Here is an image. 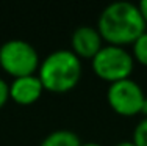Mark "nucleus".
I'll return each mask as SVG.
<instances>
[{"label":"nucleus","mask_w":147,"mask_h":146,"mask_svg":"<svg viewBox=\"0 0 147 146\" xmlns=\"http://www.w3.org/2000/svg\"><path fill=\"white\" fill-rule=\"evenodd\" d=\"M97 30L107 44L125 47L146 32V22L138 3L119 0L108 3L102 10L97 19Z\"/></svg>","instance_id":"obj_1"},{"label":"nucleus","mask_w":147,"mask_h":146,"mask_svg":"<svg viewBox=\"0 0 147 146\" xmlns=\"http://www.w3.org/2000/svg\"><path fill=\"white\" fill-rule=\"evenodd\" d=\"M38 77L44 90L52 93H67L82 77V61L71 49H55L39 63Z\"/></svg>","instance_id":"obj_2"},{"label":"nucleus","mask_w":147,"mask_h":146,"mask_svg":"<svg viewBox=\"0 0 147 146\" xmlns=\"http://www.w3.org/2000/svg\"><path fill=\"white\" fill-rule=\"evenodd\" d=\"M39 54L31 43L20 38H11L0 46V68L13 79L36 74L39 68Z\"/></svg>","instance_id":"obj_3"},{"label":"nucleus","mask_w":147,"mask_h":146,"mask_svg":"<svg viewBox=\"0 0 147 146\" xmlns=\"http://www.w3.org/2000/svg\"><path fill=\"white\" fill-rule=\"evenodd\" d=\"M91 66L99 79L114 83L130 77L135 68V58L125 47L107 44L94 55Z\"/></svg>","instance_id":"obj_4"},{"label":"nucleus","mask_w":147,"mask_h":146,"mask_svg":"<svg viewBox=\"0 0 147 146\" xmlns=\"http://www.w3.org/2000/svg\"><path fill=\"white\" fill-rule=\"evenodd\" d=\"M144 99L146 94L142 86L130 77L110 83L107 90V101L110 107L122 116H135L139 113Z\"/></svg>","instance_id":"obj_5"},{"label":"nucleus","mask_w":147,"mask_h":146,"mask_svg":"<svg viewBox=\"0 0 147 146\" xmlns=\"http://www.w3.org/2000/svg\"><path fill=\"white\" fill-rule=\"evenodd\" d=\"M103 47V39L97 27L80 25L72 32L71 36V50L78 58H91Z\"/></svg>","instance_id":"obj_6"},{"label":"nucleus","mask_w":147,"mask_h":146,"mask_svg":"<svg viewBox=\"0 0 147 146\" xmlns=\"http://www.w3.org/2000/svg\"><path fill=\"white\" fill-rule=\"evenodd\" d=\"M44 91L42 82L38 74L22 75L13 79L9 83V97L19 105H31L41 97Z\"/></svg>","instance_id":"obj_7"},{"label":"nucleus","mask_w":147,"mask_h":146,"mask_svg":"<svg viewBox=\"0 0 147 146\" xmlns=\"http://www.w3.org/2000/svg\"><path fill=\"white\" fill-rule=\"evenodd\" d=\"M39 146H82V141L75 132L69 129H57L45 135Z\"/></svg>","instance_id":"obj_8"},{"label":"nucleus","mask_w":147,"mask_h":146,"mask_svg":"<svg viewBox=\"0 0 147 146\" xmlns=\"http://www.w3.org/2000/svg\"><path fill=\"white\" fill-rule=\"evenodd\" d=\"M133 49H131V55L138 63H141L142 66H147V30L135 43L131 44Z\"/></svg>","instance_id":"obj_9"},{"label":"nucleus","mask_w":147,"mask_h":146,"mask_svg":"<svg viewBox=\"0 0 147 146\" xmlns=\"http://www.w3.org/2000/svg\"><path fill=\"white\" fill-rule=\"evenodd\" d=\"M131 141L136 146H147V116H144L133 130Z\"/></svg>","instance_id":"obj_10"},{"label":"nucleus","mask_w":147,"mask_h":146,"mask_svg":"<svg viewBox=\"0 0 147 146\" xmlns=\"http://www.w3.org/2000/svg\"><path fill=\"white\" fill-rule=\"evenodd\" d=\"M9 99V83L0 77V109L8 102Z\"/></svg>","instance_id":"obj_11"},{"label":"nucleus","mask_w":147,"mask_h":146,"mask_svg":"<svg viewBox=\"0 0 147 146\" xmlns=\"http://www.w3.org/2000/svg\"><path fill=\"white\" fill-rule=\"evenodd\" d=\"M138 8H139V11H141L142 19H144V22L147 25V0H141V2L138 3Z\"/></svg>","instance_id":"obj_12"},{"label":"nucleus","mask_w":147,"mask_h":146,"mask_svg":"<svg viewBox=\"0 0 147 146\" xmlns=\"http://www.w3.org/2000/svg\"><path fill=\"white\" fill-rule=\"evenodd\" d=\"M114 146H136V145L133 143L131 140H122V141H119V143H116Z\"/></svg>","instance_id":"obj_13"},{"label":"nucleus","mask_w":147,"mask_h":146,"mask_svg":"<svg viewBox=\"0 0 147 146\" xmlns=\"http://www.w3.org/2000/svg\"><path fill=\"white\" fill-rule=\"evenodd\" d=\"M142 115V116H147V96L144 99V102H142V107H141V112H139Z\"/></svg>","instance_id":"obj_14"},{"label":"nucleus","mask_w":147,"mask_h":146,"mask_svg":"<svg viewBox=\"0 0 147 146\" xmlns=\"http://www.w3.org/2000/svg\"><path fill=\"white\" fill-rule=\"evenodd\" d=\"M82 146H103V145L97 143V141H86V143H82Z\"/></svg>","instance_id":"obj_15"}]
</instances>
